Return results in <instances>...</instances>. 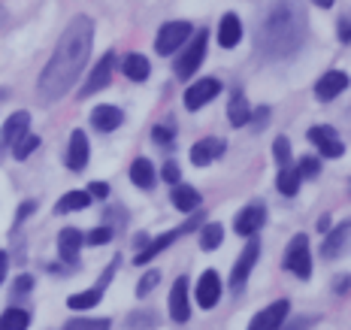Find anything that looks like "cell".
<instances>
[{
  "label": "cell",
  "instance_id": "obj_32",
  "mask_svg": "<svg viewBox=\"0 0 351 330\" xmlns=\"http://www.w3.org/2000/svg\"><path fill=\"white\" fill-rule=\"evenodd\" d=\"M224 239V227L221 224H203L200 231V248H206V252H212V248H218Z\"/></svg>",
  "mask_w": 351,
  "mask_h": 330
},
{
  "label": "cell",
  "instance_id": "obj_38",
  "mask_svg": "<svg viewBox=\"0 0 351 330\" xmlns=\"http://www.w3.org/2000/svg\"><path fill=\"white\" fill-rule=\"evenodd\" d=\"M152 139H155V143H173V128H164V124H158L155 130H152Z\"/></svg>",
  "mask_w": 351,
  "mask_h": 330
},
{
  "label": "cell",
  "instance_id": "obj_33",
  "mask_svg": "<svg viewBox=\"0 0 351 330\" xmlns=\"http://www.w3.org/2000/svg\"><path fill=\"white\" fill-rule=\"evenodd\" d=\"M109 325H112L109 318H97V321H94V318H70L64 327H70V330H104Z\"/></svg>",
  "mask_w": 351,
  "mask_h": 330
},
{
  "label": "cell",
  "instance_id": "obj_11",
  "mask_svg": "<svg viewBox=\"0 0 351 330\" xmlns=\"http://www.w3.org/2000/svg\"><path fill=\"white\" fill-rule=\"evenodd\" d=\"M288 309H291V303L288 300H276V303H269L267 309H261L258 315L252 318V330H276V327H282V321L288 318Z\"/></svg>",
  "mask_w": 351,
  "mask_h": 330
},
{
  "label": "cell",
  "instance_id": "obj_5",
  "mask_svg": "<svg viewBox=\"0 0 351 330\" xmlns=\"http://www.w3.org/2000/svg\"><path fill=\"white\" fill-rule=\"evenodd\" d=\"M191 34H194L191 21H167V25L158 31L155 52H158V55H173L176 49H179Z\"/></svg>",
  "mask_w": 351,
  "mask_h": 330
},
{
  "label": "cell",
  "instance_id": "obj_42",
  "mask_svg": "<svg viewBox=\"0 0 351 330\" xmlns=\"http://www.w3.org/2000/svg\"><path fill=\"white\" fill-rule=\"evenodd\" d=\"M6 267H10V258H6V252H0V282L6 276Z\"/></svg>",
  "mask_w": 351,
  "mask_h": 330
},
{
  "label": "cell",
  "instance_id": "obj_24",
  "mask_svg": "<svg viewBox=\"0 0 351 330\" xmlns=\"http://www.w3.org/2000/svg\"><path fill=\"white\" fill-rule=\"evenodd\" d=\"M228 119H230L233 128H243V124L252 121V106H248V100H245L243 91H233V97L228 104Z\"/></svg>",
  "mask_w": 351,
  "mask_h": 330
},
{
  "label": "cell",
  "instance_id": "obj_25",
  "mask_svg": "<svg viewBox=\"0 0 351 330\" xmlns=\"http://www.w3.org/2000/svg\"><path fill=\"white\" fill-rule=\"evenodd\" d=\"M130 182H134L136 188H145V191L155 185V167H152L149 158H136L134 164H130Z\"/></svg>",
  "mask_w": 351,
  "mask_h": 330
},
{
  "label": "cell",
  "instance_id": "obj_16",
  "mask_svg": "<svg viewBox=\"0 0 351 330\" xmlns=\"http://www.w3.org/2000/svg\"><path fill=\"white\" fill-rule=\"evenodd\" d=\"M346 88H348V73L330 70L315 82V97L318 100H333V97H339Z\"/></svg>",
  "mask_w": 351,
  "mask_h": 330
},
{
  "label": "cell",
  "instance_id": "obj_21",
  "mask_svg": "<svg viewBox=\"0 0 351 330\" xmlns=\"http://www.w3.org/2000/svg\"><path fill=\"white\" fill-rule=\"evenodd\" d=\"M27 124H31V115L27 113H12L10 119H6L3 130H0V152H3L6 145H12V139H16L19 134H25Z\"/></svg>",
  "mask_w": 351,
  "mask_h": 330
},
{
  "label": "cell",
  "instance_id": "obj_34",
  "mask_svg": "<svg viewBox=\"0 0 351 330\" xmlns=\"http://www.w3.org/2000/svg\"><path fill=\"white\" fill-rule=\"evenodd\" d=\"M273 155H276V164H279V167H288L291 164V139L288 137H276Z\"/></svg>",
  "mask_w": 351,
  "mask_h": 330
},
{
  "label": "cell",
  "instance_id": "obj_14",
  "mask_svg": "<svg viewBox=\"0 0 351 330\" xmlns=\"http://www.w3.org/2000/svg\"><path fill=\"white\" fill-rule=\"evenodd\" d=\"M194 294L203 309H212V306L218 303V297H221V276H218L215 270H206V273L200 276V282H197Z\"/></svg>",
  "mask_w": 351,
  "mask_h": 330
},
{
  "label": "cell",
  "instance_id": "obj_23",
  "mask_svg": "<svg viewBox=\"0 0 351 330\" xmlns=\"http://www.w3.org/2000/svg\"><path fill=\"white\" fill-rule=\"evenodd\" d=\"M346 246H348V222H342L339 227H333V231L327 233L324 246H321V255H324V258H336L339 252H346Z\"/></svg>",
  "mask_w": 351,
  "mask_h": 330
},
{
  "label": "cell",
  "instance_id": "obj_20",
  "mask_svg": "<svg viewBox=\"0 0 351 330\" xmlns=\"http://www.w3.org/2000/svg\"><path fill=\"white\" fill-rule=\"evenodd\" d=\"M203 203L200 191H194L191 185H182V182H176L173 185V207L182 209V212H197Z\"/></svg>",
  "mask_w": 351,
  "mask_h": 330
},
{
  "label": "cell",
  "instance_id": "obj_22",
  "mask_svg": "<svg viewBox=\"0 0 351 330\" xmlns=\"http://www.w3.org/2000/svg\"><path fill=\"white\" fill-rule=\"evenodd\" d=\"M239 40H243V25H239V19L233 16V12H228V16L221 19V25H218V46L233 49Z\"/></svg>",
  "mask_w": 351,
  "mask_h": 330
},
{
  "label": "cell",
  "instance_id": "obj_28",
  "mask_svg": "<svg viewBox=\"0 0 351 330\" xmlns=\"http://www.w3.org/2000/svg\"><path fill=\"white\" fill-rule=\"evenodd\" d=\"M88 207H91V194L88 191H70L58 200L55 212L58 215H67V212H79V209H88Z\"/></svg>",
  "mask_w": 351,
  "mask_h": 330
},
{
  "label": "cell",
  "instance_id": "obj_39",
  "mask_svg": "<svg viewBox=\"0 0 351 330\" xmlns=\"http://www.w3.org/2000/svg\"><path fill=\"white\" fill-rule=\"evenodd\" d=\"M252 115H254V121H252V128H254V130H261L263 124L269 121V109H267V106H258Z\"/></svg>",
  "mask_w": 351,
  "mask_h": 330
},
{
  "label": "cell",
  "instance_id": "obj_36",
  "mask_svg": "<svg viewBox=\"0 0 351 330\" xmlns=\"http://www.w3.org/2000/svg\"><path fill=\"white\" fill-rule=\"evenodd\" d=\"M158 282H160V273H158V270H152V273H145V279H140V285H136V297L143 300L145 294H152Z\"/></svg>",
  "mask_w": 351,
  "mask_h": 330
},
{
  "label": "cell",
  "instance_id": "obj_9",
  "mask_svg": "<svg viewBox=\"0 0 351 330\" xmlns=\"http://www.w3.org/2000/svg\"><path fill=\"white\" fill-rule=\"evenodd\" d=\"M112 67H115V55L106 52V55L97 61V67L91 70V76H88L85 88L79 91V97H91L94 91H104V88L109 85V79H112Z\"/></svg>",
  "mask_w": 351,
  "mask_h": 330
},
{
  "label": "cell",
  "instance_id": "obj_8",
  "mask_svg": "<svg viewBox=\"0 0 351 330\" xmlns=\"http://www.w3.org/2000/svg\"><path fill=\"white\" fill-rule=\"evenodd\" d=\"M221 88L224 85L218 82V79H212V76L209 79H200V82H194L185 91V106L191 109V113H194V109H200V106H206L212 97H218V94H221Z\"/></svg>",
  "mask_w": 351,
  "mask_h": 330
},
{
  "label": "cell",
  "instance_id": "obj_6",
  "mask_svg": "<svg viewBox=\"0 0 351 330\" xmlns=\"http://www.w3.org/2000/svg\"><path fill=\"white\" fill-rule=\"evenodd\" d=\"M206 40H209V31H200L194 36L191 46H188V52L176 61V76H179V79H191L194 70L203 64V55H206Z\"/></svg>",
  "mask_w": 351,
  "mask_h": 330
},
{
  "label": "cell",
  "instance_id": "obj_2",
  "mask_svg": "<svg viewBox=\"0 0 351 330\" xmlns=\"http://www.w3.org/2000/svg\"><path fill=\"white\" fill-rule=\"evenodd\" d=\"M306 40V12L294 0H279L258 25V52L282 61L291 58Z\"/></svg>",
  "mask_w": 351,
  "mask_h": 330
},
{
  "label": "cell",
  "instance_id": "obj_41",
  "mask_svg": "<svg viewBox=\"0 0 351 330\" xmlns=\"http://www.w3.org/2000/svg\"><path fill=\"white\" fill-rule=\"evenodd\" d=\"M91 197H106L109 194V188H106V182H91V191H88Z\"/></svg>",
  "mask_w": 351,
  "mask_h": 330
},
{
  "label": "cell",
  "instance_id": "obj_1",
  "mask_svg": "<svg viewBox=\"0 0 351 330\" xmlns=\"http://www.w3.org/2000/svg\"><path fill=\"white\" fill-rule=\"evenodd\" d=\"M91 43L94 25L88 16H76L64 27L55 55L49 58V64L40 73V82H36V94H40L43 104H55L64 94H70V88L76 85L79 73L85 70L88 58H91Z\"/></svg>",
  "mask_w": 351,
  "mask_h": 330
},
{
  "label": "cell",
  "instance_id": "obj_40",
  "mask_svg": "<svg viewBox=\"0 0 351 330\" xmlns=\"http://www.w3.org/2000/svg\"><path fill=\"white\" fill-rule=\"evenodd\" d=\"M164 179L170 182V185H176V182H179V167H176L173 161H167V164H164Z\"/></svg>",
  "mask_w": 351,
  "mask_h": 330
},
{
  "label": "cell",
  "instance_id": "obj_44",
  "mask_svg": "<svg viewBox=\"0 0 351 330\" xmlns=\"http://www.w3.org/2000/svg\"><path fill=\"white\" fill-rule=\"evenodd\" d=\"M315 6H324L327 10V6H333V0H315Z\"/></svg>",
  "mask_w": 351,
  "mask_h": 330
},
{
  "label": "cell",
  "instance_id": "obj_13",
  "mask_svg": "<svg viewBox=\"0 0 351 330\" xmlns=\"http://www.w3.org/2000/svg\"><path fill=\"white\" fill-rule=\"evenodd\" d=\"M258 255H261V243H258V239H252V243L245 246L243 258L237 261V267H233V273H230V288L233 291H243L245 279L252 276V267L258 263Z\"/></svg>",
  "mask_w": 351,
  "mask_h": 330
},
{
  "label": "cell",
  "instance_id": "obj_18",
  "mask_svg": "<svg viewBox=\"0 0 351 330\" xmlns=\"http://www.w3.org/2000/svg\"><path fill=\"white\" fill-rule=\"evenodd\" d=\"M82 243H85V237L79 227H64L61 237H58V255H61V261L76 263V255L82 248Z\"/></svg>",
  "mask_w": 351,
  "mask_h": 330
},
{
  "label": "cell",
  "instance_id": "obj_26",
  "mask_svg": "<svg viewBox=\"0 0 351 330\" xmlns=\"http://www.w3.org/2000/svg\"><path fill=\"white\" fill-rule=\"evenodd\" d=\"M104 291H106V285L100 282L97 288H88V291H79V294H70L67 297V306H70V309H76V312H85V309H91V306L100 303Z\"/></svg>",
  "mask_w": 351,
  "mask_h": 330
},
{
  "label": "cell",
  "instance_id": "obj_17",
  "mask_svg": "<svg viewBox=\"0 0 351 330\" xmlns=\"http://www.w3.org/2000/svg\"><path fill=\"white\" fill-rule=\"evenodd\" d=\"M88 155H91V149H88V137L82 130H73L70 134V149H67V167L70 170H85L88 167Z\"/></svg>",
  "mask_w": 351,
  "mask_h": 330
},
{
  "label": "cell",
  "instance_id": "obj_31",
  "mask_svg": "<svg viewBox=\"0 0 351 330\" xmlns=\"http://www.w3.org/2000/svg\"><path fill=\"white\" fill-rule=\"evenodd\" d=\"M31 325V315L25 309H6L0 315V330H25Z\"/></svg>",
  "mask_w": 351,
  "mask_h": 330
},
{
  "label": "cell",
  "instance_id": "obj_10",
  "mask_svg": "<svg viewBox=\"0 0 351 330\" xmlns=\"http://www.w3.org/2000/svg\"><path fill=\"white\" fill-rule=\"evenodd\" d=\"M263 222H267V207H263V203H252V207H245L237 215L233 231H237L239 237H254V233L263 227Z\"/></svg>",
  "mask_w": 351,
  "mask_h": 330
},
{
  "label": "cell",
  "instance_id": "obj_27",
  "mask_svg": "<svg viewBox=\"0 0 351 330\" xmlns=\"http://www.w3.org/2000/svg\"><path fill=\"white\" fill-rule=\"evenodd\" d=\"M121 73L128 79H134V82H145V79H149V73H152V67H149V61H145L143 55H128L121 61Z\"/></svg>",
  "mask_w": 351,
  "mask_h": 330
},
{
  "label": "cell",
  "instance_id": "obj_7",
  "mask_svg": "<svg viewBox=\"0 0 351 330\" xmlns=\"http://www.w3.org/2000/svg\"><path fill=\"white\" fill-rule=\"evenodd\" d=\"M309 143L318 145L321 158H339L342 152H346V145H342L339 134H336L333 128H327V124H315V128H309Z\"/></svg>",
  "mask_w": 351,
  "mask_h": 330
},
{
  "label": "cell",
  "instance_id": "obj_19",
  "mask_svg": "<svg viewBox=\"0 0 351 330\" xmlns=\"http://www.w3.org/2000/svg\"><path fill=\"white\" fill-rule=\"evenodd\" d=\"M121 121H124V113H121L119 106L104 104V106H97V109L91 113V124L100 130V134H109V130H115Z\"/></svg>",
  "mask_w": 351,
  "mask_h": 330
},
{
  "label": "cell",
  "instance_id": "obj_15",
  "mask_svg": "<svg viewBox=\"0 0 351 330\" xmlns=\"http://www.w3.org/2000/svg\"><path fill=\"white\" fill-rule=\"evenodd\" d=\"M224 149H228V143H224V139H218V137L200 139V143L191 145V164H194V167H206V164H212L215 158H221Z\"/></svg>",
  "mask_w": 351,
  "mask_h": 330
},
{
  "label": "cell",
  "instance_id": "obj_35",
  "mask_svg": "<svg viewBox=\"0 0 351 330\" xmlns=\"http://www.w3.org/2000/svg\"><path fill=\"white\" fill-rule=\"evenodd\" d=\"M297 173H300V179H315V176L321 173V161L318 158H303L300 167H297Z\"/></svg>",
  "mask_w": 351,
  "mask_h": 330
},
{
  "label": "cell",
  "instance_id": "obj_12",
  "mask_svg": "<svg viewBox=\"0 0 351 330\" xmlns=\"http://www.w3.org/2000/svg\"><path fill=\"white\" fill-rule=\"evenodd\" d=\"M170 315L173 321L185 325L191 318V303H188V276H179L170 288Z\"/></svg>",
  "mask_w": 351,
  "mask_h": 330
},
{
  "label": "cell",
  "instance_id": "obj_30",
  "mask_svg": "<svg viewBox=\"0 0 351 330\" xmlns=\"http://www.w3.org/2000/svg\"><path fill=\"white\" fill-rule=\"evenodd\" d=\"M276 188L285 194V197H294L300 191V173L294 170V167H282L279 176H276Z\"/></svg>",
  "mask_w": 351,
  "mask_h": 330
},
{
  "label": "cell",
  "instance_id": "obj_29",
  "mask_svg": "<svg viewBox=\"0 0 351 330\" xmlns=\"http://www.w3.org/2000/svg\"><path fill=\"white\" fill-rule=\"evenodd\" d=\"M36 149H40V137H36V134H27V130H25V134H19L16 139H12V158H16V161L31 158Z\"/></svg>",
  "mask_w": 351,
  "mask_h": 330
},
{
  "label": "cell",
  "instance_id": "obj_3",
  "mask_svg": "<svg viewBox=\"0 0 351 330\" xmlns=\"http://www.w3.org/2000/svg\"><path fill=\"white\" fill-rule=\"evenodd\" d=\"M200 224H203V209H197V215H194L188 224H182V227H176V231L164 233V237H158V239H152V243H145V248H143V252L134 258V263H136V267H143V263H149L152 258H158V255L164 252V248H170V246L176 243V239L182 237V233L197 231V227H200Z\"/></svg>",
  "mask_w": 351,
  "mask_h": 330
},
{
  "label": "cell",
  "instance_id": "obj_4",
  "mask_svg": "<svg viewBox=\"0 0 351 330\" xmlns=\"http://www.w3.org/2000/svg\"><path fill=\"white\" fill-rule=\"evenodd\" d=\"M285 267H288L294 276H300V279H309V273H312V252H309V237H306V233H297V237L288 243Z\"/></svg>",
  "mask_w": 351,
  "mask_h": 330
},
{
  "label": "cell",
  "instance_id": "obj_43",
  "mask_svg": "<svg viewBox=\"0 0 351 330\" xmlns=\"http://www.w3.org/2000/svg\"><path fill=\"white\" fill-rule=\"evenodd\" d=\"M339 40H342V43H348V19H342V21H339Z\"/></svg>",
  "mask_w": 351,
  "mask_h": 330
},
{
  "label": "cell",
  "instance_id": "obj_37",
  "mask_svg": "<svg viewBox=\"0 0 351 330\" xmlns=\"http://www.w3.org/2000/svg\"><path fill=\"white\" fill-rule=\"evenodd\" d=\"M85 239H88L91 246H106L109 239H112V227H106V224H104V227H94V231L88 233Z\"/></svg>",
  "mask_w": 351,
  "mask_h": 330
}]
</instances>
